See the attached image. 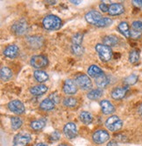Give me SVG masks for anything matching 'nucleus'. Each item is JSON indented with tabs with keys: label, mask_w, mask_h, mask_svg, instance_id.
I'll use <instances>...</instances> for the list:
<instances>
[{
	"label": "nucleus",
	"mask_w": 142,
	"mask_h": 146,
	"mask_svg": "<svg viewBox=\"0 0 142 146\" xmlns=\"http://www.w3.org/2000/svg\"><path fill=\"white\" fill-rule=\"evenodd\" d=\"M55 104L50 100V99H45L41 101V103L39 104V108L42 109L44 111H50L55 108Z\"/></svg>",
	"instance_id": "nucleus-24"
},
{
	"label": "nucleus",
	"mask_w": 142,
	"mask_h": 146,
	"mask_svg": "<svg viewBox=\"0 0 142 146\" xmlns=\"http://www.w3.org/2000/svg\"><path fill=\"white\" fill-rule=\"evenodd\" d=\"M34 78L36 79V81H38L39 83H43L48 79V75L44 70H35L34 73Z\"/></svg>",
	"instance_id": "nucleus-27"
},
{
	"label": "nucleus",
	"mask_w": 142,
	"mask_h": 146,
	"mask_svg": "<svg viewBox=\"0 0 142 146\" xmlns=\"http://www.w3.org/2000/svg\"><path fill=\"white\" fill-rule=\"evenodd\" d=\"M79 119L84 124H89L92 122L93 117L91 115V113L88 111H82L79 114Z\"/></svg>",
	"instance_id": "nucleus-25"
},
{
	"label": "nucleus",
	"mask_w": 142,
	"mask_h": 146,
	"mask_svg": "<svg viewBox=\"0 0 142 146\" xmlns=\"http://www.w3.org/2000/svg\"><path fill=\"white\" fill-rule=\"evenodd\" d=\"M127 92V86L125 87H115L111 91V97L116 100H119L125 98Z\"/></svg>",
	"instance_id": "nucleus-15"
},
{
	"label": "nucleus",
	"mask_w": 142,
	"mask_h": 146,
	"mask_svg": "<svg viewBox=\"0 0 142 146\" xmlns=\"http://www.w3.org/2000/svg\"><path fill=\"white\" fill-rule=\"evenodd\" d=\"M31 139V135L28 133H18L13 138V146H26L30 143Z\"/></svg>",
	"instance_id": "nucleus-6"
},
{
	"label": "nucleus",
	"mask_w": 142,
	"mask_h": 146,
	"mask_svg": "<svg viewBox=\"0 0 142 146\" xmlns=\"http://www.w3.org/2000/svg\"><path fill=\"white\" fill-rule=\"evenodd\" d=\"M63 133L66 135V137L69 139L75 138L77 135L76 125L73 122H68L67 124H65V126L63 128Z\"/></svg>",
	"instance_id": "nucleus-11"
},
{
	"label": "nucleus",
	"mask_w": 142,
	"mask_h": 146,
	"mask_svg": "<svg viewBox=\"0 0 142 146\" xmlns=\"http://www.w3.org/2000/svg\"><path fill=\"white\" fill-rule=\"evenodd\" d=\"M48 90L47 86L45 85H38L35 86L32 88H30V92H31L32 95L34 96H39V95H42L44 94L45 92H47Z\"/></svg>",
	"instance_id": "nucleus-18"
},
{
	"label": "nucleus",
	"mask_w": 142,
	"mask_h": 146,
	"mask_svg": "<svg viewBox=\"0 0 142 146\" xmlns=\"http://www.w3.org/2000/svg\"><path fill=\"white\" fill-rule=\"evenodd\" d=\"M103 19H104L103 15L97 11H90L85 14L86 21L96 27H98V25L102 21Z\"/></svg>",
	"instance_id": "nucleus-7"
},
{
	"label": "nucleus",
	"mask_w": 142,
	"mask_h": 146,
	"mask_svg": "<svg viewBox=\"0 0 142 146\" xmlns=\"http://www.w3.org/2000/svg\"><path fill=\"white\" fill-rule=\"evenodd\" d=\"M118 29L125 37H126V38L131 37V30H130V27H129V25L127 22H126V21L120 22L118 26Z\"/></svg>",
	"instance_id": "nucleus-20"
},
{
	"label": "nucleus",
	"mask_w": 142,
	"mask_h": 146,
	"mask_svg": "<svg viewBox=\"0 0 142 146\" xmlns=\"http://www.w3.org/2000/svg\"><path fill=\"white\" fill-rule=\"evenodd\" d=\"M103 95V90L101 88H97V89H94L91 90L90 92H89L87 93V97L91 100H97L99 98H101Z\"/></svg>",
	"instance_id": "nucleus-28"
},
{
	"label": "nucleus",
	"mask_w": 142,
	"mask_h": 146,
	"mask_svg": "<svg viewBox=\"0 0 142 146\" xmlns=\"http://www.w3.org/2000/svg\"><path fill=\"white\" fill-rule=\"evenodd\" d=\"M131 37L133 39H139L141 37V32H139V31H136L134 29L131 30Z\"/></svg>",
	"instance_id": "nucleus-38"
},
{
	"label": "nucleus",
	"mask_w": 142,
	"mask_h": 146,
	"mask_svg": "<svg viewBox=\"0 0 142 146\" xmlns=\"http://www.w3.org/2000/svg\"><path fill=\"white\" fill-rule=\"evenodd\" d=\"M96 84L99 88H105L108 86V84L110 83V79L108 78V76H106L105 73L102 74L101 76H99L98 78H95Z\"/></svg>",
	"instance_id": "nucleus-22"
},
{
	"label": "nucleus",
	"mask_w": 142,
	"mask_h": 146,
	"mask_svg": "<svg viewBox=\"0 0 142 146\" xmlns=\"http://www.w3.org/2000/svg\"><path fill=\"white\" fill-rule=\"evenodd\" d=\"M30 64H31V65L33 67H34L36 69H41V68H44V67H46L47 65L48 60L44 56L38 55V56H34L31 58Z\"/></svg>",
	"instance_id": "nucleus-9"
},
{
	"label": "nucleus",
	"mask_w": 142,
	"mask_h": 146,
	"mask_svg": "<svg viewBox=\"0 0 142 146\" xmlns=\"http://www.w3.org/2000/svg\"><path fill=\"white\" fill-rule=\"evenodd\" d=\"M47 3H48V4H50V5H55L56 2H55V1H52V0H49V1H47Z\"/></svg>",
	"instance_id": "nucleus-45"
},
{
	"label": "nucleus",
	"mask_w": 142,
	"mask_h": 146,
	"mask_svg": "<svg viewBox=\"0 0 142 146\" xmlns=\"http://www.w3.org/2000/svg\"><path fill=\"white\" fill-rule=\"evenodd\" d=\"M46 124H47V121L45 119L34 120V121L30 122V128L34 130H35V131H38V130L42 129L46 126Z\"/></svg>",
	"instance_id": "nucleus-19"
},
{
	"label": "nucleus",
	"mask_w": 142,
	"mask_h": 146,
	"mask_svg": "<svg viewBox=\"0 0 142 146\" xmlns=\"http://www.w3.org/2000/svg\"><path fill=\"white\" fill-rule=\"evenodd\" d=\"M88 74L90 77L97 78L99 76L104 74V72H103L102 70H101V68H99L98 66H97V65H91L88 69Z\"/></svg>",
	"instance_id": "nucleus-23"
},
{
	"label": "nucleus",
	"mask_w": 142,
	"mask_h": 146,
	"mask_svg": "<svg viewBox=\"0 0 142 146\" xmlns=\"http://www.w3.org/2000/svg\"><path fill=\"white\" fill-rule=\"evenodd\" d=\"M13 74L11 69H9L8 67H3L0 70V77L3 81H9L12 78Z\"/></svg>",
	"instance_id": "nucleus-26"
},
{
	"label": "nucleus",
	"mask_w": 142,
	"mask_h": 146,
	"mask_svg": "<svg viewBox=\"0 0 142 146\" xmlns=\"http://www.w3.org/2000/svg\"><path fill=\"white\" fill-rule=\"evenodd\" d=\"M19 48L16 45H9L4 50V55L9 58H15L18 54Z\"/></svg>",
	"instance_id": "nucleus-16"
},
{
	"label": "nucleus",
	"mask_w": 142,
	"mask_h": 146,
	"mask_svg": "<svg viewBox=\"0 0 142 146\" xmlns=\"http://www.w3.org/2000/svg\"><path fill=\"white\" fill-rule=\"evenodd\" d=\"M58 146H68V144H65V143H62V144H60Z\"/></svg>",
	"instance_id": "nucleus-47"
},
{
	"label": "nucleus",
	"mask_w": 142,
	"mask_h": 146,
	"mask_svg": "<svg viewBox=\"0 0 142 146\" xmlns=\"http://www.w3.org/2000/svg\"><path fill=\"white\" fill-rule=\"evenodd\" d=\"M100 107H101V109H102V112L104 114H110V113H114V111H115V107L113 106V104L107 100H101Z\"/></svg>",
	"instance_id": "nucleus-14"
},
{
	"label": "nucleus",
	"mask_w": 142,
	"mask_h": 146,
	"mask_svg": "<svg viewBox=\"0 0 142 146\" xmlns=\"http://www.w3.org/2000/svg\"><path fill=\"white\" fill-rule=\"evenodd\" d=\"M36 146H48V145H47L46 143H38Z\"/></svg>",
	"instance_id": "nucleus-46"
},
{
	"label": "nucleus",
	"mask_w": 142,
	"mask_h": 146,
	"mask_svg": "<svg viewBox=\"0 0 142 146\" xmlns=\"http://www.w3.org/2000/svg\"><path fill=\"white\" fill-rule=\"evenodd\" d=\"M83 39V35L81 33H77L72 37V43L73 45H81Z\"/></svg>",
	"instance_id": "nucleus-34"
},
{
	"label": "nucleus",
	"mask_w": 142,
	"mask_h": 146,
	"mask_svg": "<svg viewBox=\"0 0 142 146\" xmlns=\"http://www.w3.org/2000/svg\"><path fill=\"white\" fill-rule=\"evenodd\" d=\"M137 81H138V76L135 74H131L124 79V84L126 85V86L128 87L130 86H133V85L136 84Z\"/></svg>",
	"instance_id": "nucleus-31"
},
{
	"label": "nucleus",
	"mask_w": 142,
	"mask_h": 146,
	"mask_svg": "<svg viewBox=\"0 0 142 146\" xmlns=\"http://www.w3.org/2000/svg\"><path fill=\"white\" fill-rule=\"evenodd\" d=\"M106 146H118V143L114 140H111V141L108 142Z\"/></svg>",
	"instance_id": "nucleus-42"
},
{
	"label": "nucleus",
	"mask_w": 142,
	"mask_h": 146,
	"mask_svg": "<svg viewBox=\"0 0 142 146\" xmlns=\"http://www.w3.org/2000/svg\"><path fill=\"white\" fill-rule=\"evenodd\" d=\"M27 42L32 48H39L43 44V39L39 35H34L27 38Z\"/></svg>",
	"instance_id": "nucleus-17"
},
{
	"label": "nucleus",
	"mask_w": 142,
	"mask_h": 146,
	"mask_svg": "<svg viewBox=\"0 0 142 146\" xmlns=\"http://www.w3.org/2000/svg\"><path fill=\"white\" fill-rule=\"evenodd\" d=\"M75 82L76 86L83 90H89L92 88V82H91V79L89 78V76L85 74H79L76 76Z\"/></svg>",
	"instance_id": "nucleus-4"
},
{
	"label": "nucleus",
	"mask_w": 142,
	"mask_h": 146,
	"mask_svg": "<svg viewBox=\"0 0 142 146\" xmlns=\"http://www.w3.org/2000/svg\"><path fill=\"white\" fill-rule=\"evenodd\" d=\"M78 86H76V82L72 79L70 78H68L64 81V84H63V87H62V90H63V92L67 95H73V94H76L77 92V88Z\"/></svg>",
	"instance_id": "nucleus-8"
},
{
	"label": "nucleus",
	"mask_w": 142,
	"mask_h": 146,
	"mask_svg": "<svg viewBox=\"0 0 142 146\" xmlns=\"http://www.w3.org/2000/svg\"><path fill=\"white\" fill-rule=\"evenodd\" d=\"M22 120L18 116H12L11 118V126L13 130H18L22 126Z\"/></svg>",
	"instance_id": "nucleus-30"
},
{
	"label": "nucleus",
	"mask_w": 142,
	"mask_h": 146,
	"mask_svg": "<svg viewBox=\"0 0 142 146\" xmlns=\"http://www.w3.org/2000/svg\"><path fill=\"white\" fill-rule=\"evenodd\" d=\"M140 56H139V51L137 49H133L129 54V62L131 64H137L139 62Z\"/></svg>",
	"instance_id": "nucleus-29"
},
{
	"label": "nucleus",
	"mask_w": 142,
	"mask_h": 146,
	"mask_svg": "<svg viewBox=\"0 0 142 146\" xmlns=\"http://www.w3.org/2000/svg\"><path fill=\"white\" fill-rule=\"evenodd\" d=\"M131 27H133L134 30L139 31V32H142V21H140V20H135V21H133V24H131Z\"/></svg>",
	"instance_id": "nucleus-36"
},
{
	"label": "nucleus",
	"mask_w": 142,
	"mask_h": 146,
	"mask_svg": "<svg viewBox=\"0 0 142 146\" xmlns=\"http://www.w3.org/2000/svg\"><path fill=\"white\" fill-rule=\"evenodd\" d=\"M105 126L106 128L111 131V132H116L122 129L123 127V121L117 115H112L110 116L106 121H105Z\"/></svg>",
	"instance_id": "nucleus-3"
},
{
	"label": "nucleus",
	"mask_w": 142,
	"mask_h": 146,
	"mask_svg": "<svg viewBox=\"0 0 142 146\" xmlns=\"http://www.w3.org/2000/svg\"><path fill=\"white\" fill-rule=\"evenodd\" d=\"M110 139V134L105 129H98L92 135V141L96 144H103Z\"/></svg>",
	"instance_id": "nucleus-5"
},
{
	"label": "nucleus",
	"mask_w": 142,
	"mask_h": 146,
	"mask_svg": "<svg viewBox=\"0 0 142 146\" xmlns=\"http://www.w3.org/2000/svg\"><path fill=\"white\" fill-rule=\"evenodd\" d=\"M119 41V39L115 36V35H106L103 38V44L108 46V47H112V46H115L118 43Z\"/></svg>",
	"instance_id": "nucleus-21"
},
{
	"label": "nucleus",
	"mask_w": 142,
	"mask_h": 146,
	"mask_svg": "<svg viewBox=\"0 0 142 146\" xmlns=\"http://www.w3.org/2000/svg\"><path fill=\"white\" fill-rule=\"evenodd\" d=\"M95 49L97 52L100 59L103 62H108L112 57V50H111L110 47L105 44H102V43L97 44L95 47Z\"/></svg>",
	"instance_id": "nucleus-2"
},
{
	"label": "nucleus",
	"mask_w": 142,
	"mask_h": 146,
	"mask_svg": "<svg viewBox=\"0 0 142 146\" xmlns=\"http://www.w3.org/2000/svg\"><path fill=\"white\" fill-rule=\"evenodd\" d=\"M63 105L67 108H75L77 105V100L73 97H67L63 100Z\"/></svg>",
	"instance_id": "nucleus-32"
},
{
	"label": "nucleus",
	"mask_w": 142,
	"mask_h": 146,
	"mask_svg": "<svg viewBox=\"0 0 142 146\" xmlns=\"http://www.w3.org/2000/svg\"><path fill=\"white\" fill-rule=\"evenodd\" d=\"M71 50H72L73 54L76 56H82L84 53V48L81 45H72L71 47Z\"/></svg>",
	"instance_id": "nucleus-33"
},
{
	"label": "nucleus",
	"mask_w": 142,
	"mask_h": 146,
	"mask_svg": "<svg viewBox=\"0 0 142 146\" xmlns=\"http://www.w3.org/2000/svg\"><path fill=\"white\" fill-rule=\"evenodd\" d=\"M139 113L140 117L142 118V104H140L139 107Z\"/></svg>",
	"instance_id": "nucleus-43"
},
{
	"label": "nucleus",
	"mask_w": 142,
	"mask_h": 146,
	"mask_svg": "<svg viewBox=\"0 0 142 146\" xmlns=\"http://www.w3.org/2000/svg\"><path fill=\"white\" fill-rule=\"evenodd\" d=\"M133 5L136 7L142 8V0H134V1H133Z\"/></svg>",
	"instance_id": "nucleus-41"
},
{
	"label": "nucleus",
	"mask_w": 142,
	"mask_h": 146,
	"mask_svg": "<svg viewBox=\"0 0 142 146\" xmlns=\"http://www.w3.org/2000/svg\"><path fill=\"white\" fill-rule=\"evenodd\" d=\"M72 4H75V5H79V4H81V1H79V0H77V1H74V0H71L70 1Z\"/></svg>",
	"instance_id": "nucleus-44"
},
{
	"label": "nucleus",
	"mask_w": 142,
	"mask_h": 146,
	"mask_svg": "<svg viewBox=\"0 0 142 146\" xmlns=\"http://www.w3.org/2000/svg\"><path fill=\"white\" fill-rule=\"evenodd\" d=\"M12 29L14 32V34H16L17 35H23L26 33V31H27L26 22L25 21V20H19V21H17L12 27Z\"/></svg>",
	"instance_id": "nucleus-12"
},
{
	"label": "nucleus",
	"mask_w": 142,
	"mask_h": 146,
	"mask_svg": "<svg viewBox=\"0 0 142 146\" xmlns=\"http://www.w3.org/2000/svg\"><path fill=\"white\" fill-rule=\"evenodd\" d=\"M48 99L51 100L55 104L59 103V101H60V97H59V95L57 94L56 92H53V93H51V94H50V95L48 96Z\"/></svg>",
	"instance_id": "nucleus-37"
},
{
	"label": "nucleus",
	"mask_w": 142,
	"mask_h": 146,
	"mask_svg": "<svg viewBox=\"0 0 142 146\" xmlns=\"http://www.w3.org/2000/svg\"><path fill=\"white\" fill-rule=\"evenodd\" d=\"M109 6H110V5H106L105 3H101V4L99 5V8H100V10H101V11H102L103 13H108V12H109Z\"/></svg>",
	"instance_id": "nucleus-40"
},
{
	"label": "nucleus",
	"mask_w": 142,
	"mask_h": 146,
	"mask_svg": "<svg viewBox=\"0 0 142 146\" xmlns=\"http://www.w3.org/2000/svg\"><path fill=\"white\" fill-rule=\"evenodd\" d=\"M111 23H112V20H111L110 18L104 17V19H102V21H101L100 24L98 25V27H106L111 25Z\"/></svg>",
	"instance_id": "nucleus-35"
},
{
	"label": "nucleus",
	"mask_w": 142,
	"mask_h": 146,
	"mask_svg": "<svg viewBox=\"0 0 142 146\" xmlns=\"http://www.w3.org/2000/svg\"><path fill=\"white\" fill-rule=\"evenodd\" d=\"M42 24L45 29L48 31H55L62 27V19L55 15L49 14L43 19Z\"/></svg>",
	"instance_id": "nucleus-1"
},
{
	"label": "nucleus",
	"mask_w": 142,
	"mask_h": 146,
	"mask_svg": "<svg viewBox=\"0 0 142 146\" xmlns=\"http://www.w3.org/2000/svg\"><path fill=\"white\" fill-rule=\"evenodd\" d=\"M60 137V134L58 131H55L51 135H50V140L51 141H58Z\"/></svg>",
	"instance_id": "nucleus-39"
},
{
	"label": "nucleus",
	"mask_w": 142,
	"mask_h": 146,
	"mask_svg": "<svg viewBox=\"0 0 142 146\" xmlns=\"http://www.w3.org/2000/svg\"><path fill=\"white\" fill-rule=\"evenodd\" d=\"M8 108L10 109V111H12L16 114H22L26 110L24 104L18 100L10 101L8 103Z\"/></svg>",
	"instance_id": "nucleus-10"
},
{
	"label": "nucleus",
	"mask_w": 142,
	"mask_h": 146,
	"mask_svg": "<svg viewBox=\"0 0 142 146\" xmlns=\"http://www.w3.org/2000/svg\"><path fill=\"white\" fill-rule=\"evenodd\" d=\"M109 14L111 16H118L125 13V7L120 3H114L111 4L109 6Z\"/></svg>",
	"instance_id": "nucleus-13"
}]
</instances>
